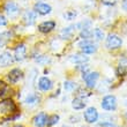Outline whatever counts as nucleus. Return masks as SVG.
<instances>
[{
  "instance_id": "20e7f679",
  "label": "nucleus",
  "mask_w": 127,
  "mask_h": 127,
  "mask_svg": "<svg viewBox=\"0 0 127 127\" xmlns=\"http://www.w3.org/2000/svg\"><path fill=\"white\" fill-rule=\"evenodd\" d=\"M98 77H99V74L97 72H88L87 74L82 75V79L84 80L88 88H94L96 86V81L98 80Z\"/></svg>"
},
{
  "instance_id": "2eb2a0df",
  "label": "nucleus",
  "mask_w": 127,
  "mask_h": 127,
  "mask_svg": "<svg viewBox=\"0 0 127 127\" xmlns=\"http://www.w3.org/2000/svg\"><path fill=\"white\" fill-rule=\"evenodd\" d=\"M21 77H22V72L20 69H17V68L10 70L8 73V80H9L10 83H16Z\"/></svg>"
},
{
  "instance_id": "f704fd0d",
  "label": "nucleus",
  "mask_w": 127,
  "mask_h": 127,
  "mask_svg": "<svg viewBox=\"0 0 127 127\" xmlns=\"http://www.w3.org/2000/svg\"><path fill=\"white\" fill-rule=\"evenodd\" d=\"M14 127H23V126H20V125H16V126H14Z\"/></svg>"
},
{
  "instance_id": "9d476101",
  "label": "nucleus",
  "mask_w": 127,
  "mask_h": 127,
  "mask_svg": "<svg viewBox=\"0 0 127 127\" xmlns=\"http://www.w3.org/2000/svg\"><path fill=\"white\" fill-rule=\"evenodd\" d=\"M52 8H51L50 5L47 3H44V2H37L35 5V12L40 15H46V14H50Z\"/></svg>"
},
{
  "instance_id": "4be33fe9",
  "label": "nucleus",
  "mask_w": 127,
  "mask_h": 127,
  "mask_svg": "<svg viewBox=\"0 0 127 127\" xmlns=\"http://www.w3.org/2000/svg\"><path fill=\"white\" fill-rule=\"evenodd\" d=\"M80 36L82 39H89V38L93 36V31L89 30V28H88V29H82L80 32Z\"/></svg>"
},
{
  "instance_id": "5701e85b",
  "label": "nucleus",
  "mask_w": 127,
  "mask_h": 127,
  "mask_svg": "<svg viewBox=\"0 0 127 127\" xmlns=\"http://www.w3.org/2000/svg\"><path fill=\"white\" fill-rule=\"evenodd\" d=\"M8 39H9V32H2V33H0V47L3 46Z\"/></svg>"
},
{
  "instance_id": "1a4fd4ad",
  "label": "nucleus",
  "mask_w": 127,
  "mask_h": 127,
  "mask_svg": "<svg viewBox=\"0 0 127 127\" xmlns=\"http://www.w3.org/2000/svg\"><path fill=\"white\" fill-rule=\"evenodd\" d=\"M27 54V47L24 44H20L19 46L15 47V54H14V59L16 61H22L26 58Z\"/></svg>"
},
{
  "instance_id": "e433bc0d",
  "label": "nucleus",
  "mask_w": 127,
  "mask_h": 127,
  "mask_svg": "<svg viewBox=\"0 0 127 127\" xmlns=\"http://www.w3.org/2000/svg\"><path fill=\"white\" fill-rule=\"evenodd\" d=\"M126 117H127V112H126Z\"/></svg>"
},
{
  "instance_id": "c9c22d12",
  "label": "nucleus",
  "mask_w": 127,
  "mask_h": 127,
  "mask_svg": "<svg viewBox=\"0 0 127 127\" xmlns=\"http://www.w3.org/2000/svg\"><path fill=\"white\" fill-rule=\"evenodd\" d=\"M125 104H126V105H127V100H126V102H125Z\"/></svg>"
},
{
  "instance_id": "473e14b6",
  "label": "nucleus",
  "mask_w": 127,
  "mask_h": 127,
  "mask_svg": "<svg viewBox=\"0 0 127 127\" xmlns=\"http://www.w3.org/2000/svg\"><path fill=\"white\" fill-rule=\"evenodd\" d=\"M123 8L127 12V0H123Z\"/></svg>"
},
{
  "instance_id": "2f4dec72",
  "label": "nucleus",
  "mask_w": 127,
  "mask_h": 127,
  "mask_svg": "<svg viewBox=\"0 0 127 127\" xmlns=\"http://www.w3.org/2000/svg\"><path fill=\"white\" fill-rule=\"evenodd\" d=\"M6 24H7L6 17L2 16V15H0V27H1V26H6Z\"/></svg>"
},
{
  "instance_id": "c85d7f7f",
  "label": "nucleus",
  "mask_w": 127,
  "mask_h": 127,
  "mask_svg": "<svg viewBox=\"0 0 127 127\" xmlns=\"http://www.w3.org/2000/svg\"><path fill=\"white\" fill-rule=\"evenodd\" d=\"M97 127H118V126H116L114 124H111V123H100Z\"/></svg>"
},
{
  "instance_id": "f03ea898",
  "label": "nucleus",
  "mask_w": 127,
  "mask_h": 127,
  "mask_svg": "<svg viewBox=\"0 0 127 127\" xmlns=\"http://www.w3.org/2000/svg\"><path fill=\"white\" fill-rule=\"evenodd\" d=\"M105 44L109 50H117L123 45V39L116 33H109Z\"/></svg>"
},
{
  "instance_id": "f3484780",
  "label": "nucleus",
  "mask_w": 127,
  "mask_h": 127,
  "mask_svg": "<svg viewBox=\"0 0 127 127\" xmlns=\"http://www.w3.org/2000/svg\"><path fill=\"white\" fill-rule=\"evenodd\" d=\"M72 106H73L74 110H82L86 106V102H84V99L82 97H76L72 102Z\"/></svg>"
},
{
  "instance_id": "393cba45",
  "label": "nucleus",
  "mask_w": 127,
  "mask_h": 127,
  "mask_svg": "<svg viewBox=\"0 0 127 127\" xmlns=\"http://www.w3.org/2000/svg\"><path fill=\"white\" fill-rule=\"evenodd\" d=\"M58 120H59V116H57V114H53L52 117L47 118V126H53V125H56L58 123Z\"/></svg>"
},
{
  "instance_id": "c756f323",
  "label": "nucleus",
  "mask_w": 127,
  "mask_h": 127,
  "mask_svg": "<svg viewBox=\"0 0 127 127\" xmlns=\"http://www.w3.org/2000/svg\"><path fill=\"white\" fill-rule=\"evenodd\" d=\"M36 61H37V63H39V64H44V63H47V61H49V58H46V57H44V56H42V57L37 58Z\"/></svg>"
},
{
  "instance_id": "f8f14e48",
  "label": "nucleus",
  "mask_w": 127,
  "mask_h": 127,
  "mask_svg": "<svg viewBox=\"0 0 127 127\" xmlns=\"http://www.w3.org/2000/svg\"><path fill=\"white\" fill-rule=\"evenodd\" d=\"M54 27H56V22H53V21H45V22H43V23H40L38 26V30L43 33H47L53 30Z\"/></svg>"
},
{
  "instance_id": "7c9ffc66",
  "label": "nucleus",
  "mask_w": 127,
  "mask_h": 127,
  "mask_svg": "<svg viewBox=\"0 0 127 127\" xmlns=\"http://www.w3.org/2000/svg\"><path fill=\"white\" fill-rule=\"evenodd\" d=\"M81 72H82V75H84V74H87L88 72H89V66L88 65H83V66H81Z\"/></svg>"
},
{
  "instance_id": "72a5a7b5",
  "label": "nucleus",
  "mask_w": 127,
  "mask_h": 127,
  "mask_svg": "<svg viewBox=\"0 0 127 127\" xmlns=\"http://www.w3.org/2000/svg\"><path fill=\"white\" fill-rule=\"evenodd\" d=\"M125 26H126V29H124V31H125V33H126V35H127V23L125 24Z\"/></svg>"
},
{
  "instance_id": "aec40b11",
  "label": "nucleus",
  "mask_w": 127,
  "mask_h": 127,
  "mask_svg": "<svg viewBox=\"0 0 127 127\" xmlns=\"http://www.w3.org/2000/svg\"><path fill=\"white\" fill-rule=\"evenodd\" d=\"M117 72H118V75H120V76H124V75L127 74V60L126 59H124V60L119 64Z\"/></svg>"
},
{
  "instance_id": "6e6552de",
  "label": "nucleus",
  "mask_w": 127,
  "mask_h": 127,
  "mask_svg": "<svg viewBox=\"0 0 127 127\" xmlns=\"http://www.w3.org/2000/svg\"><path fill=\"white\" fill-rule=\"evenodd\" d=\"M36 17H37V13L35 10H26L22 20H23L26 26H32L35 23V21H36Z\"/></svg>"
},
{
  "instance_id": "4468645a",
  "label": "nucleus",
  "mask_w": 127,
  "mask_h": 127,
  "mask_svg": "<svg viewBox=\"0 0 127 127\" xmlns=\"http://www.w3.org/2000/svg\"><path fill=\"white\" fill-rule=\"evenodd\" d=\"M38 88L43 91L50 90L51 88H52V82H51V80L49 77H45V76L40 77L39 81H38Z\"/></svg>"
},
{
  "instance_id": "cd10ccee",
  "label": "nucleus",
  "mask_w": 127,
  "mask_h": 127,
  "mask_svg": "<svg viewBox=\"0 0 127 127\" xmlns=\"http://www.w3.org/2000/svg\"><path fill=\"white\" fill-rule=\"evenodd\" d=\"M118 0H100V2L105 5V6H113L117 3Z\"/></svg>"
},
{
  "instance_id": "ddd939ff",
  "label": "nucleus",
  "mask_w": 127,
  "mask_h": 127,
  "mask_svg": "<svg viewBox=\"0 0 127 127\" xmlns=\"http://www.w3.org/2000/svg\"><path fill=\"white\" fill-rule=\"evenodd\" d=\"M12 63H13V56L9 52L5 51V52H2L0 54V66L6 67L8 65H10Z\"/></svg>"
},
{
  "instance_id": "0eeeda50",
  "label": "nucleus",
  "mask_w": 127,
  "mask_h": 127,
  "mask_svg": "<svg viewBox=\"0 0 127 127\" xmlns=\"http://www.w3.org/2000/svg\"><path fill=\"white\" fill-rule=\"evenodd\" d=\"M84 120L87 121V123H89V124H94V123H96L97 119H98V112H97V110L95 109V107H88L87 110L84 111Z\"/></svg>"
},
{
  "instance_id": "39448f33",
  "label": "nucleus",
  "mask_w": 127,
  "mask_h": 127,
  "mask_svg": "<svg viewBox=\"0 0 127 127\" xmlns=\"http://www.w3.org/2000/svg\"><path fill=\"white\" fill-rule=\"evenodd\" d=\"M5 12L9 17H16L20 14V7L14 1H8L5 6Z\"/></svg>"
},
{
  "instance_id": "bb28decb",
  "label": "nucleus",
  "mask_w": 127,
  "mask_h": 127,
  "mask_svg": "<svg viewBox=\"0 0 127 127\" xmlns=\"http://www.w3.org/2000/svg\"><path fill=\"white\" fill-rule=\"evenodd\" d=\"M7 91V84L0 80V96H3Z\"/></svg>"
},
{
  "instance_id": "412c9836",
  "label": "nucleus",
  "mask_w": 127,
  "mask_h": 127,
  "mask_svg": "<svg viewBox=\"0 0 127 127\" xmlns=\"http://www.w3.org/2000/svg\"><path fill=\"white\" fill-rule=\"evenodd\" d=\"M93 36H94L97 40H102L104 38V32L102 29L96 28V29H94V31H93Z\"/></svg>"
},
{
  "instance_id": "423d86ee",
  "label": "nucleus",
  "mask_w": 127,
  "mask_h": 127,
  "mask_svg": "<svg viewBox=\"0 0 127 127\" xmlns=\"http://www.w3.org/2000/svg\"><path fill=\"white\" fill-rule=\"evenodd\" d=\"M79 46L81 47V50H82L83 53H87V54L95 53L97 50V46L89 39H83L82 42H80V43H79Z\"/></svg>"
},
{
  "instance_id": "a878e982",
  "label": "nucleus",
  "mask_w": 127,
  "mask_h": 127,
  "mask_svg": "<svg viewBox=\"0 0 127 127\" xmlns=\"http://www.w3.org/2000/svg\"><path fill=\"white\" fill-rule=\"evenodd\" d=\"M64 88H65L66 91H72L74 88H75V83L72 82V81H66V82L64 83Z\"/></svg>"
},
{
  "instance_id": "b1692460",
  "label": "nucleus",
  "mask_w": 127,
  "mask_h": 127,
  "mask_svg": "<svg viewBox=\"0 0 127 127\" xmlns=\"http://www.w3.org/2000/svg\"><path fill=\"white\" fill-rule=\"evenodd\" d=\"M76 15H77V13L75 12V10H68L67 13H65L64 14V17L66 19V20H74L75 17H76Z\"/></svg>"
},
{
  "instance_id": "a211bd4d",
  "label": "nucleus",
  "mask_w": 127,
  "mask_h": 127,
  "mask_svg": "<svg viewBox=\"0 0 127 127\" xmlns=\"http://www.w3.org/2000/svg\"><path fill=\"white\" fill-rule=\"evenodd\" d=\"M69 60L74 64H84L89 60V58L83 54H73V56H70Z\"/></svg>"
},
{
  "instance_id": "f257e3e1",
  "label": "nucleus",
  "mask_w": 127,
  "mask_h": 127,
  "mask_svg": "<svg viewBox=\"0 0 127 127\" xmlns=\"http://www.w3.org/2000/svg\"><path fill=\"white\" fill-rule=\"evenodd\" d=\"M17 111V107L10 98L2 99L0 102V114L2 117H10Z\"/></svg>"
},
{
  "instance_id": "7ed1b4c3",
  "label": "nucleus",
  "mask_w": 127,
  "mask_h": 127,
  "mask_svg": "<svg viewBox=\"0 0 127 127\" xmlns=\"http://www.w3.org/2000/svg\"><path fill=\"white\" fill-rule=\"evenodd\" d=\"M102 107H103L104 110L106 111H113L116 110V107H117V99H116V97L112 96V95H107L103 98L102 100Z\"/></svg>"
},
{
  "instance_id": "dca6fc26",
  "label": "nucleus",
  "mask_w": 127,
  "mask_h": 127,
  "mask_svg": "<svg viewBox=\"0 0 127 127\" xmlns=\"http://www.w3.org/2000/svg\"><path fill=\"white\" fill-rule=\"evenodd\" d=\"M75 29V26H69L67 28H64L63 30L60 31V38L63 39H69L72 35H73V31Z\"/></svg>"
},
{
  "instance_id": "9b49d317",
  "label": "nucleus",
  "mask_w": 127,
  "mask_h": 127,
  "mask_svg": "<svg viewBox=\"0 0 127 127\" xmlns=\"http://www.w3.org/2000/svg\"><path fill=\"white\" fill-rule=\"evenodd\" d=\"M47 123V116L44 112H40L33 118V125L36 127H44Z\"/></svg>"
},
{
  "instance_id": "6ab92c4d",
  "label": "nucleus",
  "mask_w": 127,
  "mask_h": 127,
  "mask_svg": "<svg viewBox=\"0 0 127 127\" xmlns=\"http://www.w3.org/2000/svg\"><path fill=\"white\" fill-rule=\"evenodd\" d=\"M37 103H39V97L36 94H29L26 98V104L27 105H36Z\"/></svg>"
}]
</instances>
